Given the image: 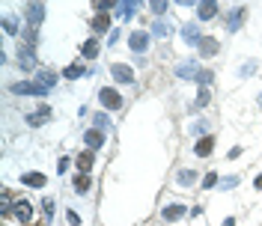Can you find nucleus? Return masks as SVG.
<instances>
[{
  "instance_id": "2f4dec72",
  "label": "nucleus",
  "mask_w": 262,
  "mask_h": 226,
  "mask_svg": "<svg viewBox=\"0 0 262 226\" xmlns=\"http://www.w3.org/2000/svg\"><path fill=\"white\" fill-rule=\"evenodd\" d=\"M113 6H116L113 0H95V3H92V9H95V15H101V12H110Z\"/></svg>"
},
{
  "instance_id": "c9c22d12",
  "label": "nucleus",
  "mask_w": 262,
  "mask_h": 226,
  "mask_svg": "<svg viewBox=\"0 0 262 226\" xmlns=\"http://www.w3.org/2000/svg\"><path fill=\"white\" fill-rule=\"evenodd\" d=\"M215 185H221V179H218L215 173H209V176L203 179V188H215Z\"/></svg>"
},
{
  "instance_id": "473e14b6",
  "label": "nucleus",
  "mask_w": 262,
  "mask_h": 226,
  "mask_svg": "<svg viewBox=\"0 0 262 226\" xmlns=\"http://www.w3.org/2000/svg\"><path fill=\"white\" fill-rule=\"evenodd\" d=\"M212 80H215V75H212L209 69H200V75H197V83H200V86H209Z\"/></svg>"
},
{
  "instance_id": "e433bc0d",
  "label": "nucleus",
  "mask_w": 262,
  "mask_h": 226,
  "mask_svg": "<svg viewBox=\"0 0 262 226\" xmlns=\"http://www.w3.org/2000/svg\"><path fill=\"white\" fill-rule=\"evenodd\" d=\"M239 182H242L239 176H230V179H224V182H221V188H236Z\"/></svg>"
},
{
  "instance_id": "f704fd0d",
  "label": "nucleus",
  "mask_w": 262,
  "mask_h": 226,
  "mask_svg": "<svg viewBox=\"0 0 262 226\" xmlns=\"http://www.w3.org/2000/svg\"><path fill=\"white\" fill-rule=\"evenodd\" d=\"M254 72H257V63L251 60V63H245V66H242V72H239V77H251Z\"/></svg>"
},
{
  "instance_id": "6e6552de",
  "label": "nucleus",
  "mask_w": 262,
  "mask_h": 226,
  "mask_svg": "<svg viewBox=\"0 0 262 226\" xmlns=\"http://www.w3.org/2000/svg\"><path fill=\"white\" fill-rule=\"evenodd\" d=\"M245 18H248V6H239V9H233V12H230V18H227V30H230V33L242 30Z\"/></svg>"
},
{
  "instance_id": "39448f33",
  "label": "nucleus",
  "mask_w": 262,
  "mask_h": 226,
  "mask_svg": "<svg viewBox=\"0 0 262 226\" xmlns=\"http://www.w3.org/2000/svg\"><path fill=\"white\" fill-rule=\"evenodd\" d=\"M24 15H27V27H39L45 21V3H27Z\"/></svg>"
},
{
  "instance_id": "b1692460",
  "label": "nucleus",
  "mask_w": 262,
  "mask_h": 226,
  "mask_svg": "<svg viewBox=\"0 0 262 226\" xmlns=\"http://www.w3.org/2000/svg\"><path fill=\"white\" fill-rule=\"evenodd\" d=\"M89 185H92V176H89V173H78V176H75V191H78V194H87Z\"/></svg>"
},
{
  "instance_id": "1a4fd4ad",
  "label": "nucleus",
  "mask_w": 262,
  "mask_h": 226,
  "mask_svg": "<svg viewBox=\"0 0 262 226\" xmlns=\"http://www.w3.org/2000/svg\"><path fill=\"white\" fill-rule=\"evenodd\" d=\"M188 215V206H182V203H173V206H164V212H161V221H182Z\"/></svg>"
},
{
  "instance_id": "72a5a7b5",
  "label": "nucleus",
  "mask_w": 262,
  "mask_h": 226,
  "mask_svg": "<svg viewBox=\"0 0 262 226\" xmlns=\"http://www.w3.org/2000/svg\"><path fill=\"white\" fill-rule=\"evenodd\" d=\"M167 6H170L167 0H152V3H149V9H152L155 15H164V12H167Z\"/></svg>"
},
{
  "instance_id": "412c9836",
  "label": "nucleus",
  "mask_w": 262,
  "mask_h": 226,
  "mask_svg": "<svg viewBox=\"0 0 262 226\" xmlns=\"http://www.w3.org/2000/svg\"><path fill=\"white\" fill-rule=\"evenodd\" d=\"M3 33H6V36H18V33H21V24H18L15 15H3Z\"/></svg>"
},
{
  "instance_id": "aec40b11",
  "label": "nucleus",
  "mask_w": 262,
  "mask_h": 226,
  "mask_svg": "<svg viewBox=\"0 0 262 226\" xmlns=\"http://www.w3.org/2000/svg\"><path fill=\"white\" fill-rule=\"evenodd\" d=\"M21 185H27V188H45V173H21Z\"/></svg>"
},
{
  "instance_id": "cd10ccee",
  "label": "nucleus",
  "mask_w": 262,
  "mask_h": 226,
  "mask_svg": "<svg viewBox=\"0 0 262 226\" xmlns=\"http://www.w3.org/2000/svg\"><path fill=\"white\" fill-rule=\"evenodd\" d=\"M209 125H212V122L200 119V122H194V125H191V134H194V137H209Z\"/></svg>"
},
{
  "instance_id": "7ed1b4c3",
  "label": "nucleus",
  "mask_w": 262,
  "mask_h": 226,
  "mask_svg": "<svg viewBox=\"0 0 262 226\" xmlns=\"http://www.w3.org/2000/svg\"><path fill=\"white\" fill-rule=\"evenodd\" d=\"M128 48L134 51V57H140V54L149 48V33H146V30H134V33L128 36Z\"/></svg>"
},
{
  "instance_id": "f8f14e48",
  "label": "nucleus",
  "mask_w": 262,
  "mask_h": 226,
  "mask_svg": "<svg viewBox=\"0 0 262 226\" xmlns=\"http://www.w3.org/2000/svg\"><path fill=\"white\" fill-rule=\"evenodd\" d=\"M182 42H185V45H200V42H203L200 27H197V24H185V27H182Z\"/></svg>"
},
{
  "instance_id": "6ab92c4d",
  "label": "nucleus",
  "mask_w": 262,
  "mask_h": 226,
  "mask_svg": "<svg viewBox=\"0 0 262 226\" xmlns=\"http://www.w3.org/2000/svg\"><path fill=\"white\" fill-rule=\"evenodd\" d=\"M45 119H51V107H45V104H42L36 113H27V125H33V128H36V125H42Z\"/></svg>"
},
{
  "instance_id": "c85d7f7f",
  "label": "nucleus",
  "mask_w": 262,
  "mask_h": 226,
  "mask_svg": "<svg viewBox=\"0 0 262 226\" xmlns=\"http://www.w3.org/2000/svg\"><path fill=\"white\" fill-rule=\"evenodd\" d=\"M42 218H45V226L51 224V218H54V200H51V197L42 200Z\"/></svg>"
},
{
  "instance_id": "79ce46f5",
  "label": "nucleus",
  "mask_w": 262,
  "mask_h": 226,
  "mask_svg": "<svg viewBox=\"0 0 262 226\" xmlns=\"http://www.w3.org/2000/svg\"><path fill=\"white\" fill-rule=\"evenodd\" d=\"M254 185H257V191H262V176H257V179H254Z\"/></svg>"
},
{
  "instance_id": "2eb2a0df",
  "label": "nucleus",
  "mask_w": 262,
  "mask_h": 226,
  "mask_svg": "<svg viewBox=\"0 0 262 226\" xmlns=\"http://www.w3.org/2000/svg\"><path fill=\"white\" fill-rule=\"evenodd\" d=\"M197 48H200V57L212 60V57L218 54V48H221V45H218V39H212V36H203V42H200Z\"/></svg>"
},
{
  "instance_id": "423d86ee",
  "label": "nucleus",
  "mask_w": 262,
  "mask_h": 226,
  "mask_svg": "<svg viewBox=\"0 0 262 226\" xmlns=\"http://www.w3.org/2000/svg\"><path fill=\"white\" fill-rule=\"evenodd\" d=\"M110 75L116 77V83H134V69L125 66V63H113L110 66Z\"/></svg>"
},
{
  "instance_id": "a211bd4d",
  "label": "nucleus",
  "mask_w": 262,
  "mask_h": 226,
  "mask_svg": "<svg viewBox=\"0 0 262 226\" xmlns=\"http://www.w3.org/2000/svg\"><path fill=\"white\" fill-rule=\"evenodd\" d=\"M98 51H101V45H98L95 39H87V42L81 45V57H84V60H95Z\"/></svg>"
},
{
  "instance_id": "ddd939ff",
  "label": "nucleus",
  "mask_w": 262,
  "mask_h": 226,
  "mask_svg": "<svg viewBox=\"0 0 262 226\" xmlns=\"http://www.w3.org/2000/svg\"><path fill=\"white\" fill-rule=\"evenodd\" d=\"M212 149H215V137H212V134H209V137H200V140L194 143V155H197V158H209Z\"/></svg>"
},
{
  "instance_id": "a19ab883",
  "label": "nucleus",
  "mask_w": 262,
  "mask_h": 226,
  "mask_svg": "<svg viewBox=\"0 0 262 226\" xmlns=\"http://www.w3.org/2000/svg\"><path fill=\"white\" fill-rule=\"evenodd\" d=\"M57 170H60V173H66V170H69V158H60V164H57Z\"/></svg>"
},
{
  "instance_id": "f3484780",
  "label": "nucleus",
  "mask_w": 262,
  "mask_h": 226,
  "mask_svg": "<svg viewBox=\"0 0 262 226\" xmlns=\"http://www.w3.org/2000/svg\"><path fill=\"white\" fill-rule=\"evenodd\" d=\"M30 218H33V209H30V203H27V200H18V203H15V221H21V224H30Z\"/></svg>"
},
{
  "instance_id": "0eeeda50",
  "label": "nucleus",
  "mask_w": 262,
  "mask_h": 226,
  "mask_svg": "<svg viewBox=\"0 0 262 226\" xmlns=\"http://www.w3.org/2000/svg\"><path fill=\"white\" fill-rule=\"evenodd\" d=\"M197 75H200V69H197L194 60H185V63L176 66V77L179 80H197Z\"/></svg>"
},
{
  "instance_id": "7c9ffc66",
  "label": "nucleus",
  "mask_w": 262,
  "mask_h": 226,
  "mask_svg": "<svg viewBox=\"0 0 262 226\" xmlns=\"http://www.w3.org/2000/svg\"><path fill=\"white\" fill-rule=\"evenodd\" d=\"M92 122H95V128H98V131H107V128H110L107 113H92Z\"/></svg>"
},
{
  "instance_id": "f257e3e1",
  "label": "nucleus",
  "mask_w": 262,
  "mask_h": 226,
  "mask_svg": "<svg viewBox=\"0 0 262 226\" xmlns=\"http://www.w3.org/2000/svg\"><path fill=\"white\" fill-rule=\"evenodd\" d=\"M9 89H12L15 95H36V98H45V95L51 92V89H45L39 80H18V83H12Z\"/></svg>"
},
{
  "instance_id": "9b49d317",
  "label": "nucleus",
  "mask_w": 262,
  "mask_h": 226,
  "mask_svg": "<svg viewBox=\"0 0 262 226\" xmlns=\"http://www.w3.org/2000/svg\"><path fill=\"white\" fill-rule=\"evenodd\" d=\"M218 15V3L215 0H203V3H197V18L200 21H212Z\"/></svg>"
},
{
  "instance_id": "ea45409f",
  "label": "nucleus",
  "mask_w": 262,
  "mask_h": 226,
  "mask_svg": "<svg viewBox=\"0 0 262 226\" xmlns=\"http://www.w3.org/2000/svg\"><path fill=\"white\" fill-rule=\"evenodd\" d=\"M239 155H242V146H233V149H230V155H227V158H230V161H236V158H239Z\"/></svg>"
},
{
  "instance_id": "9d476101",
  "label": "nucleus",
  "mask_w": 262,
  "mask_h": 226,
  "mask_svg": "<svg viewBox=\"0 0 262 226\" xmlns=\"http://www.w3.org/2000/svg\"><path fill=\"white\" fill-rule=\"evenodd\" d=\"M84 143H87V149H89V152L101 149V143H104V131H98V128H89V131H84Z\"/></svg>"
},
{
  "instance_id": "dca6fc26",
  "label": "nucleus",
  "mask_w": 262,
  "mask_h": 226,
  "mask_svg": "<svg viewBox=\"0 0 262 226\" xmlns=\"http://www.w3.org/2000/svg\"><path fill=\"white\" fill-rule=\"evenodd\" d=\"M89 72H87V66L84 63H69L66 69H63V77H69V80H78V77H87Z\"/></svg>"
},
{
  "instance_id": "c756f323",
  "label": "nucleus",
  "mask_w": 262,
  "mask_h": 226,
  "mask_svg": "<svg viewBox=\"0 0 262 226\" xmlns=\"http://www.w3.org/2000/svg\"><path fill=\"white\" fill-rule=\"evenodd\" d=\"M212 101V92H209V86H200V95H197V101H194V107H206Z\"/></svg>"
},
{
  "instance_id": "37998d69",
  "label": "nucleus",
  "mask_w": 262,
  "mask_h": 226,
  "mask_svg": "<svg viewBox=\"0 0 262 226\" xmlns=\"http://www.w3.org/2000/svg\"><path fill=\"white\" fill-rule=\"evenodd\" d=\"M224 226H236V218H227V221H224Z\"/></svg>"
},
{
  "instance_id": "4468645a",
  "label": "nucleus",
  "mask_w": 262,
  "mask_h": 226,
  "mask_svg": "<svg viewBox=\"0 0 262 226\" xmlns=\"http://www.w3.org/2000/svg\"><path fill=\"white\" fill-rule=\"evenodd\" d=\"M137 9H140V3H137V0H119V3H116V15H119L122 21H128Z\"/></svg>"
},
{
  "instance_id": "4c0bfd02",
  "label": "nucleus",
  "mask_w": 262,
  "mask_h": 226,
  "mask_svg": "<svg viewBox=\"0 0 262 226\" xmlns=\"http://www.w3.org/2000/svg\"><path fill=\"white\" fill-rule=\"evenodd\" d=\"M66 221H69V226H81V218L75 212H66Z\"/></svg>"
},
{
  "instance_id": "a878e982",
  "label": "nucleus",
  "mask_w": 262,
  "mask_h": 226,
  "mask_svg": "<svg viewBox=\"0 0 262 226\" xmlns=\"http://www.w3.org/2000/svg\"><path fill=\"white\" fill-rule=\"evenodd\" d=\"M78 170H81V173H89V170H92V152H89V149L78 155Z\"/></svg>"
},
{
  "instance_id": "393cba45",
  "label": "nucleus",
  "mask_w": 262,
  "mask_h": 226,
  "mask_svg": "<svg viewBox=\"0 0 262 226\" xmlns=\"http://www.w3.org/2000/svg\"><path fill=\"white\" fill-rule=\"evenodd\" d=\"M152 36H155V39H167V36H170V24L158 18V21L152 24Z\"/></svg>"
},
{
  "instance_id": "20e7f679",
  "label": "nucleus",
  "mask_w": 262,
  "mask_h": 226,
  "mask_svg": "<svg viewBox=\"0 0 262 226\" xmlns=\"http://www.w3.org/2000/svg\"><path fill=\"white\" fill-rule=\"evenodd\" d=\"M18 66H21V72H33L36 69V48L21 45L18 48Z\"/></svg>"
},
{
  "instance_id": "58836bf2",
  "label": "nucleus",
  "mask_w": 262,
  "mask_h": 226,
  "mask_svg": "<svg viewBox=\"0 0 262 226\" xmlns=\"http://www.w3.org/2000/svg\"><path fill=\"white\" fill-rule=\"evenodd\" d=\"M116 42H119V30H113V33L107 36V45H113V48H116Z\"/></svg>"
},
{
  "instance_id": "f03ea898",
  "label": "nucleus",
  "mask_w": 262,
  "mask_h": 226,
  "mask_svg": "<svg viewBox=\"0 0 262 226\" xmlns=\"http://www.w3.org/2000/svg\"><path fill=\"white\" fill-rule=\"evenodd\" d=\"M98 101L104 104V110H119V107H122V95H119L113 86H101V89H98Z\"/></svg>"
},
{
  "instance_id": "4be33fe9",
  "label": "nucleus",
  "mask_w": 262,
  "mask_h": 226,
  "mask_svg": "<svg viewBox=\"0 0 262 226\" xmlns=\"http://www.w3.org/2000/svg\"><path fill=\"white\" fill-rule=\"evenodd\" d=\"M107 27H110V12H101L92 18V33H104Z\"/></svg>"
},
{
  "instance_id": "bb28decb",
  "label": "nucleus",
  "mask_w": 262,
  "mask_h": 226,
  "mask_svg": "<svg viewBox=\"0 0 262 226\" xmlns=\"http://www.w3.org/2000/svg\"><path fill=\"white\" fill-rule=\"evenodd\" d=\"M36 80H39V83H42L45 89H51V86L57 83V77H54V72H48V69H45V72H39V75H36Z\"/></svg>"
},
{
  "instance_id": "5701e85b",
  "label": "nucleus",
  "mask_w": 262,
  "mask_h": 226,
  "mask_svg": "<svg viewBox=\"0 0 262 226\" xmlns=\"http://www.w3.org/2000/svg\"><path fill=\"white\" fill-rule=\"evenodd\" d=\"M176 182H179L182 188H191V185H197V170H179Z\"/></svg>"
}]
</instances>
